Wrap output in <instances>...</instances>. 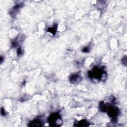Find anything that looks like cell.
Here are the masks:
<instances>
[{
    "label": "cell",
    "instance_id": "obj_2",
    "mask_svg": "<svg viewBox=\"0 0 127 127\" xmlns=\"http://www.w3.org/2000/svg\"><path fill=\"white\" fill-rule=\"evenodd\" d=\"M47 121L50 126H60L62 124V120L59 113L51 114L47 119Z\"/></svg>",
    "mask_w": 127,
    "mask_h": 127
},
{
    "label": "cell",
    "instance_id": "obj_4",
    "mask_svg": "<svg viewBox=\"0 0 127 127\" xmlns=\"http://www.w3.org/2000/svg\"><path fill=\"white\" fill-rule=\"evenodd\" d=\"M42 123L40 120L35 119L29 123L28 126L29 127H40L42 126Z\"/></svg>",
    "mask_w": 127,
    "mask_h": 127
},
{
    "label": "cell",
    "instance_id": "obj_6",
    "mask_svg": "<svg viewBox=\"0 0 127 127\" xmlns=\"http://www.w3.org/2000/svg\"><path fill=\"white\" fill-rule=\"evenodd\" d=\"M78 125H76L77 126H88V122L85 120H81L77 123Z\"/></svg>",
    "mask_w": 127,
    "mask_h": 127
},
{
    "label": "cell",
    "instance_id": "obj_8",
    "mask_svg": "<svg viewBox=\"0 0 127 127\" xmlns=\"http://www.w3.org/2000/svg\"><path fill=\"white\" fill-rule=\"evenodd\" d=\"M89 51V50L88 49V47H85V48H84L82 50V51L83 52H87Z\"/></svg>",
    "mask_w": 127,
    "mask_h": 127
},
{
    "label": "cell",
    "instance_id": "obj_1",
    "mask_svg": "<svg viewBox=\"0 0 127 127\" xmlns=\"http://www.w3.org/2000/svg\"><path fill=\"white\" fill-rule=\"evenodd\" d=\"M105 71L102 67L95 66L91 71L88 72V76L91 79L101 80L105 74Z\"/></svg>",
    "mask_w": 127,
    "mask_h": 127
},
{
    "label": "cell",
    "instance_id": "obj_5",
    "mask_svg": "<svg viewBox=\"0 0 127 127\" xmlns=\"http://www.w3.org/2000/svg\"><path fill=\"white\" fill-rule=\"evenodd\" d=\"M80 79H81L80 75L77 74H72V75H71V76L69 78V80L71 83H75L77 81H79Z\"/></svg>",
    "mask_w": 127,
    "mask_h": 127
},
{
    "label": "cell",
    "instance_id": "obj_3",
    "mask_svg": "<svg viewBox=\"0 0 127 127\" xmlns=\"http://www.w3.org/2000/svg\"><path fill=\"white\" fill-rule=\"evenodd\" d=\"M107 111L108 116L111 117L113 120L115 121L117 119V117L119 114V109L118 107L113 106H107L106 105V111Z\"/></svg>",
    "mask_w": 127,
    "mask_h": 127
},
{
    "label": "cell",
    "instance_id": "obj_7",
    "mask_svg": "<svg viewBox=\"0 0 127 127\" xmlns=\"http://www.w3.org/2000/svg\"><path fill=\"white\" fill-rule=\"evenodd\" d=\"M57 26H56V25H55L53 27H50L47 30L48 32H49L51 33L52 34H53V35H54L55 33L56 32V31L57 30Z\"/></svg>",
    "mask_w": 127,
    "mask_h": 127
}]
</instances>
